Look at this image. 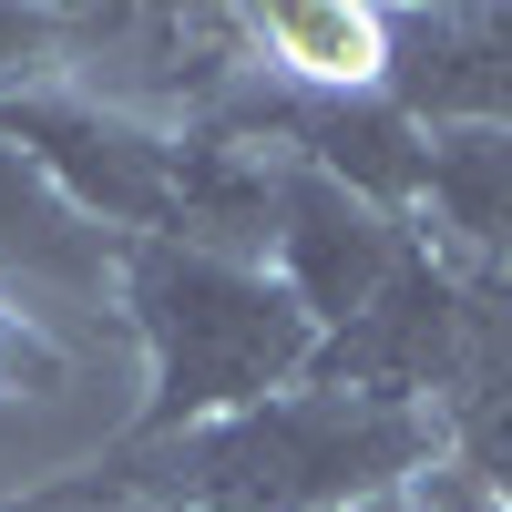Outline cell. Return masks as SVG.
Returning a JSON list of instances; mask_svg holds the SVG:
<instances>
[{
  "label": "cell",
  "mask_w": 512,
  "mask_h": 512,
  "mask_svg": "<svg viewBox=\"0 0 512 512\" xmlns=\"http://www.w3.org/2000/svg\"><path fill=\"white\" fill-rule=\"evenodd\" d=\"M461 349V267L441 246H420L400 287L379 297L369 318H349L338 338H318V390H359V400H390V410H431L441 379Z\"/></svg>",
  "instance_id": "cell-4"
},
{
  "label": "cell",
  "mask_w": 512,
  "mask_h": 512,
  "mask_svg": "<svg viewBox=\"0 0 512 512\" xmlns=\"http://www.w3.org/2000/svg\"><path fill=\"white\" fill-rule=\"evenodd\" d=\"M246 52L297 93H379L390 82V0H267V11H246Z\"/></svg>",
  "instance_id": "cell-8"
},
{
  "label": "cell",
  "mask_w": 512,
  "mask_h": 512,
  "mask_svg": "<svg viewBox=\"0 0 512 512\" xmlns=\"http://www.w3.org/2000/svg\"><path fill=\"white\" fill-rule=\"evenodd\" d=\"M420 134L512 123V11H420L390 0V82H379Z\"/></svg>",
  "instance_id": "cell-5"
},
{
  "label": "cell",
  "mask_w": 512,
  "mask_h": 512,
  "mask_svg": "<svg viewBox=\"0 0 512 512\" xmlns=\"http://www.w3.org/2000/svg\"><path fill=\"white\" fill-rule=\"evenodd\" d=\"M431 246L410 216L369 205L359 185L318 175V164H277V246H267V277L318 318V338H338L349 318H369L379 297L400 287V267Z\"/></svg>",
  "instance_id": "cell-3"
},
{
  "label": "cell",
  "mask_w": 512,
  "mask_h": 512,
  "mask_svg": "<svg viewBox=\"0 0 512 512\" xmlns=\"http://www.w3.org/2000/svg\"><path fill=\"white\" fill-rule=\"evenodd\" d=\"M441 461L431 410H390L359 390H297L226 410L175 441H113L62 502H134V512H359Z\"/></svg>",
  "instance_id": "cell-1"
},
{
  "label": "cell",
  "mask_w": 512,
  "mask_h": 512,
  "mask_svg": "<svg viewBox=\"0 0 512 512\" xmlns=\"http://www.w3.org/2000/svg\"><path fill=\"white\" fill-rule=\"evenodd\" d=\"M62 379H72V349L21 308V297H0V400H52Z\"/></svg>",
  "instance_id": "cell-10"
},
{
  "label": "cell",
  "mask_w": 512,
  "mask_h": 512,
  "mask_svg": "<svg viewBox=\"0 0 512 512\" xmlns=\"http://www.w3.org/2000/svg\"><path fill=\"white\" fill-rule=\"evenodd\" d=\"M11 287L103 308V297H123V236L93 226L21 144H0V297Z\"/></svg>",
  "instance_id": "cell-7"
},
{
  "label": "cell",
  "mask_w": 512,
  "mask_h": 512,
  "mask_svg": "<svg viewBox=\"0 0 512 512\" xmlns=\"http://www.w3.org/2000/svg\"><path fill=\"white\" fill-rule=\"evenodd\" d=\"M420 236L461 267H502L512 277V123H461L431 134L420 164Z\"/></svg>",
  "instance_id": "cell-9"
},
{
  "label": "cell",
  "mask_w": 512,
  "mask_h": 512,
  "mask_svg": "<svg viewBox=\"0 0 512 512\" xmlns=\"http://www.w3.org/2000/svg\"><path fill=\"white\" fill-rule=\"evenodd\" d=\"M431 420H441V461L512 512V277L502 267H461V349Z\"/></svg>",
  "instance_id": "cell-6"
},
{
  "label": "cell",
  "mask_w": 512,
  "mask_h": 512,
  "mask_svg": "<svg viewBox=\"0 0 512 512\" xmlns=\"http://www.w3.org/2000/svg\"><path fill=\"white\" fill-rule=\"evenodd\" d=\"M359 512H502L472 472H451V461H431L420 482H400V492H379V502H359Z\"/></svg>",
  "instance_id": "cell-11"
},
{
  "label": "cell",
  "mask_w": 512,
  "mask_h": 512,
  "mask_svg": "<svg viewBox=\"0 0 512 512\" xmlns=\"http://www.w3.org/2000/svg\"><path fill=\"white\" fill-rule=\"evenodd\" d=\"M123 328L144 338V369H154L123 441L205 431V420L256 410L318 369V318L267 267L195 256V246H164V236L123 246Z\"/></svg>",
  "instance_id": "cell-2"
}]
</instances>
